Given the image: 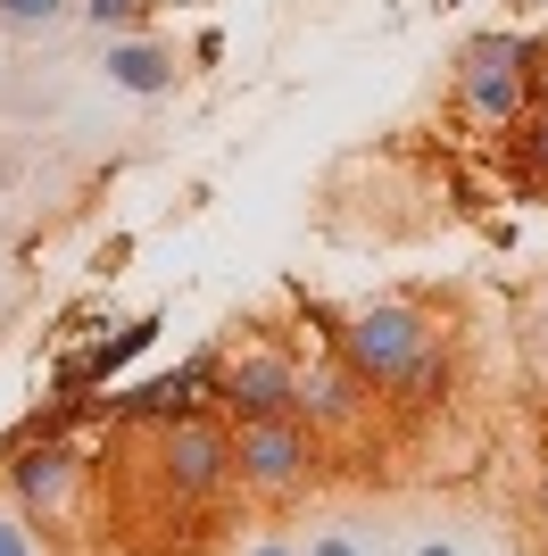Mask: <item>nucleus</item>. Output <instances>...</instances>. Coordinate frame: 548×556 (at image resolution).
Returning a JSON list of instances; mask_svg holds the SVG:
<instances>
[{"mask_svg":"<svg viewBox=\"0 0 548 556\" xmlns=\"http://www.w3.org/2000/svg\"><path fill=\"white\" fill-rule=\"evenodd\" d=\"M324 332H333V357L374 399L440 407V391H449V325L424 300H358L341 316H324Z\"/></svg>","mask_w":548,"mask_h":556,"instance_id":"nucleus-1","label":"nucleus"},{"mask_svg":"<svg viewBox=\"0 0 548 556\" xmlns=\"http://www.w3.org/2000/svg\"><path fill=\"white\" fill-rule=\"evenodd\" d=\"M532 75H540V42L532 34H474L457 50V75H449L457 116L482 125V134H507L532 109Z\"/></svg>","mask_w":548,"mask_h":556,"instance_id":"nucleus-2","label":"nucleus"},{"mask_svg":"<svg viewBox=\"0 0 548 556\" xmlns=\"http://www.w3.org/2000/svg\"><path fill=\"white\" fill-rule=\"evenodd\" d=\"M324 441L299 416H266V424H233V482L250 490L258 507H299L316 490Z\"/></svg>","mask_w":548,"mask_h":556,"instance_id":"nucleus-3","label":"nucleus"},{"mask_svg":"<svg viewBox=\"0 0 548 556\" xmlns=\"http://www.w3.org/2000/svg\"><path fill=\"white\" fill-rule=\"evenodd\" d=\"M150 482H159L175 507L216 498V490L233 482V424H225V416H200V407L166 416L159 441H150Z\"/></svg>","mask_w":548,"mask_h":556,"instance_id":"nucleus-4","label":"nucleus"},{"mask_svg":"<svg viewBox=\"0 0 548 556\" xmlns=\"http://www.w3.org/2000/svg\"><path fill=\"white\" fill-rule=\"evenodd\" d=\"M208 399L225 407V424H266L299 407V357L291 349H233L208 366Z\"/></svg>","mask_w":548,"mask_h":556,"instance_id":"nucleus-5","label":"nucleus"},{"mask_svg":"<svg viewBox=\"0 0 548 556\" xmlns=\"http://www.w3.org/2000/svg\"><path fill=\"white\" fill-rule=\"evenodd\" d=\"M316 441H358L365 424H374V391H365L358 374L341 357H316V366H299V407H291Z\"/></svg>","mask_w":548,"mask_h":556,"instance_id":"nucleus-6","label":"nucleus"},{"mask_svg":"<svg viewBox=\"0 0 548 556\" xmlns=\"http://www.w3.org/2000/svg\"><path fill=\"white\" fill-rule=\"evenodd\" d=\"M100 84L125 100H166L183 84V59L159 34H100Z\"/></svg>","mask_w":548,"mask_h":556,"instance_id":"nucleus-7","label":"nucleus"},{"mask_svg":"<svg viewBox=\"0 0 548 556\" xmlns=\"http://www.w3.org/2000/svg\"><path fill=\"white\" fill-rule=\"evenodd\" d=\"M75 482H84V457H75L67 441H25L17 457H9V490H17V515L34 523V515H59L75 498Z\"/></svg>","mask_w":548,"mask_h":556,"instance_id":"nucleus-8","label":"nucleus"},{"mask_svg":"<svg viewBox=\"0 0 548 556\" xmlns=\"http://www.w3.org/2000/svg\"><path fill=\"white\" fill-rule=\"evenodd\" d=\"M507 141H515V175H524L532 191H548V109H524L507 125Z\"/></svg>","mask_w":548,"mask_h":556,"instance_id":"nucleus-9","label":"nucleus"},{"mask_svg":"<svg viewBox=\"0 0 548 556\" xmlns=\"http://www.w3.org/2000/svg\"><path fill=\"white\" fill-rule=\"evenodd\" d=\"M75 17H84L91 34H141L150 0H75Z\"/></svg>","mask_w":548,"mask_h":556,"instance_id":"nucleus-10","label":"nucleus"},{"mask_svg":"<svg viewBox=\"0 0 548 556\" xmlns=\"http://www.w3.org/2000/svg\"><path fill=\"white\" fill-rule=\"evenodd\" d=\"M75 0H0V25L9 34H50V25H67Z\"/></svg>","mask_w":548,"mask_h":556,"instance_id":"nucleus-11","label":"nucleus"},{"mask_svg":"<svg viewBox=\"0 0 548 556\" xmlns=\"http://www.w3.org/2000/svg\"><path fill=\"white\" fill-rule=\"evenodd\" d=\"M0 556H42L34 548V523H25L17 507H0Z\"/></svg>","mask_w":548,"mask_h":556,"instance_id":"nucleus-12","label":"nucleus"},{"mask_svg":"<svg viewBox=\"0 0 548 556\" xmlns=\"http://www.w3.org/2000/svg\"><path fill=\"white\" fill-rule=\"evenodd\" d=\"M299 556H365V540L349 532V523H333V532H316V540H308Z\"/></svg>","mask_w":548,"mask_h":556,"instance_id":"nucleus-13","label":"nucleus"},{"mask_svg":"<svg viewBox=\"0 0 548 556\" xmlns=\"http://www.w3.org/2000/svg\"><path fill=\"white\" fill-rule=\"evenodd\" d=\"M399 556H457V540H449V532H415Z\"/></svg>","mask_w":548,"mask_h":556,"instance_id":"nucleus-14","label":"nucleus"},{"mask_svg":"<svg viewBox=\"0 0 548 556\" xmlns=\"http://www.w3.org/2000/svg\"><path fill=\"white\" fill-rule=\"evenodd\" d=\"M241 556H299V548H291V540H250Z\"/></svg>","mask_w":548,"mask_h":556,"instance_id":"nucleus-15","label":"nucleus"},{"mask_svg":"<svg viewBox=\"0 0 548 556\" xmlns=\"http://www.w3.org/2000/svg\"><path fill=\"white\" fill-rule=\"evenodd\" d=\"M540 515H548V465H540Z\"/></svg>","mask_w":548,"mask_h":556,"instance_id":"nucleus-16","label":"nucleus"}]
</instances>
